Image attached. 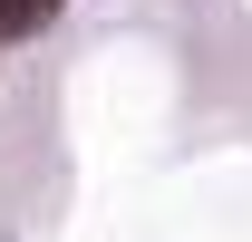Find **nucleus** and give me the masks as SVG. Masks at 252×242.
<instances>
[{
  "instance_id": "1",
  "label": "nucleus",
  "mask_w": 252,
  "mask_h": 242,
  "mask_svg": "<svg viewBox=\"0 0 252 242\" xmlns=\"http://www.w3.org/2000/svg\"><path fill=\"white\" fill-rule=\"evenodd\" d=\"M59 20V0H0V39H39Z\"/></svg>"
}]
</instances>
